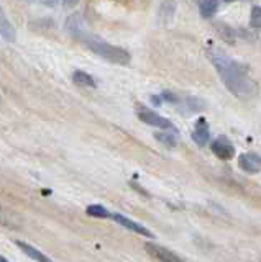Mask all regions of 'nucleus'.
Listing matches in <instances>:
<instances>
[{"instance_id":"obj_26","label":"nucleus","mask_w":261,"mask_h":262,"mask_svg":"<svg viewBox=\"0 0 261 262\" xmlns=\"http://www.w3.org/2000/svg\"><path fill=\"white\" fill-rule=\"evenodd\" d=\"M0 105H2V98H0Z\"/></svg>"},{"instance_id":"obj_18","label":"nucleus","mask_w":261,"mask_h":262,"mask_svg":"<svg viewBox=\"0 0 261 262\" xmlns=\"http://www.w3.org/2000/svg\"><path fill=\"white\" fill-rule=\"evenodd\" d=\"M250 25L253 28L261 30V7L255 5L251 8V13H250Z\"/></svg>"},{"instance_id":"obj_21","label":"nucleus","mask_w":261,"mask_h":262,"mask_svg":"<svg viewBox=\"0 0 261 262\" xmlns=\"http://www.w3.org/2000/svg\"><path fill=\"white\" fill-rule=\"evenodd\" d=\"M43 5L46 7H56V4H58V0H39Z\"/></svg>"},{"instance_id":"obj_13","label":"nucleus","mask_w":261,"mask_h":262,"mask_svg":"<svg viewBox=\"0 0 261 262\" xmlns=\"http://www.w3.org/2000/svg\"><path fill=\"white\" fill-rule=\"evenodd\" d=\"M72 82L77 84V85H83V87H91V89L97 87L94 77L89 76V74L84 72V71H74V72H72Z\"/></svg>"},{"instance_id":"obj_4","label":"nucleus","mask_w":261,"mask_h":262,"mask_svg":"<svg viewBox=\"0 0 261 262\" xmlns=\"http://www.w3.org/2000/svg\"><path fill=\"white\" fill-rule=\"evenodd\" d=\"M210 149L218 159H222V161L233 159V156H235V146L227 136L215 138L214 141L210 143Z\"/></svg>"},{"instance_id":"obj_27","label":"nucleus","mask_w":261,"mask_h":262,"mask_svg":"<svg viewBox=\"0 0 261 262\" xmlns=\"http://www.w3.org/2000/svg\"><path fill=\"white\" fill-rule=\"evenodd\" d=\"M115 2H122V0H115Z\"/></svg>"},{"instance_id":"obj_1","label":"nucleus","mask_w":261,"mask_h":262,"mask_svg":"<svg viewBox=\"0 0 261 262\" xmlns=\"http://www.w3.org/2000/svg\"><path fill=\"white\" fill-rule=\"evenodd\" d=\"M207 56L215 68L218 77L222 79L224 85L230 92L242 98V100H251L258 94V84L250 76L247 66L236 62L230 56L225 54L222 49L210 48L207 49Z\"/></svg>"},{"instance_id":"obj_19","label":"nucleus","mask_w":261,"mask_h":262,"mask_svg":"<svg viewBox=\"0 0 261 262\" xmlns=\"http://www.w3.org/2000/svg\"><path fill=\"white\" fill-rule=\"evenodd\" d=\"M163 98L168 100L169 103H174V105L179 102V95L174 94V92H169V90H165V92H163Z\"/></svg>"},{"instance_id":"obj_17","label":"nucleus","mask_w":261,"mask_h":262,"mask_svg":"<svg viewBox=\"0 0 261 262\" xmlns=\"http://www.w3.org/2000/svg\"><path fill=\"white\" fill-rule=\"evenodd\" d=\"M86 213L89 216H95V218H112V213L102 207V205H89L86 208Z\"/></svg>"},{"instance_id":"obj_2","label":"nucleus","mask_w":261,"mask_h":262,"mask_svg":"<svg viewBox=\"0 0 261 262\" xmlns=\"http://www.w3.org/2000/svg\"><path fill=\"white\" fill-rule=\"evenodd\" d=\"M66 30L71 33L72 38L79 41L81 45H84L87 49H91L94 54H97L105 61H109L112 64H118V66H128L130 61H132V56H130L127 49L115 46V45H110L99 35H95V33L84 30L83 20H81L79 13L69 16L66 21Z\"/></svg>"},{"instance_id":"obj_15","label":"nucleus","mask_w":261,"mask_h":262,"mask_svg":"<svg viewBox=\"0 0 261 262\" xmlns=\"http://www.w3.org/2000/svg\"><path fill=\"white\" fill-rule=\"evenodd\" d=\"M199 10L204 18H210V16H214L218 10V0H200Z\"/></svg>"},{"instance_id":"obj_25","label":"nucleus","mask_w":261,"mask_h":262,"mask_svg":"<svg viewBox=\"0 0 261 262\" xmlns=\"http://www.w3.org/2000/svg\"><path fill=\"white\" fill-rule=\"evenodd\" d=\"M225 2H228V4H230V2H235V0H225Z\"/></svg>"},{"instance_id":"obj_11","label":"nucleus","mask_w":261,"mask_h":262,"mask_svg":"<svg viewBox=\"0 0 261 262\" xmlns=\"http://www.w3.org/2000/svg\"><path fill=\"white\" fill-rule=\"evenodd\" d=\"M15 244L18 246V248L27 254V256L30 259H33V260H38V262H50V257L45 256V254L42 251H38L36 248H33L31 244L25 243V241H15Z\"/></svg>"},{"instance_id":"obj_8","label":"nucleus","mask_w":261,"mask_h":262,"mask_svg":"<svg viewBox=\"0 0 261 262\" xmlns=\"http://www.w3.org/2000/svg\"><path fill=\"white\" fill-rule=\"evenodd\" d=\"M0 36H2L7 43H13V41H17V31H15V27L9 20L7 13L4 12L2 5H0Z\"/></svg>"},{"instance_id":"obj_14","label":"nucleus","mask_w":261,"mask_h":262,"mask_svg":"<svg viewBox=\"0 0 261 262\" xmlns=\"http://www.w3.org/2000/svg\"><path fill=\"white\" fill-rule=\"evenodd\" d=\"M215 30H217V33H218V36L222 38L224 41H227V43L233 45L235 41H236V31H235L232 27H228V25L217 23V25H215Z\"/></svg>"},{"instance_id":"obj_20","label":"nucleus","mask_w":261,"mask_h":262,"mask_svg":"<svg viewBox=\"0 0 261 262\" xmlns=\"http://www.w3.org/2000/svg\"><path fill=\"white\" fill-rule=\"evenodd\" d=\"M0 225H5V226H10V221H9V216H7L5 210L0 207Z\"/></svg>"},{"instance_id":"obj_10","label":"nucleus","mask_w":261,"mask_h":262,"mask_svg":"<svg viewBox=\"0 0 261 262\" xmlns=\"http://www.w3.org/2000/svg\"><path fill=\"white\" fill-rule=\"evenodd\" d=\"M176 13V0H163V4L158 8V20L163 25H169L174 18Z\"/></svg>"},{"instance_id":"obj_7","label":"nucleus","mask_w":261,"mask_h":262,"mask_svg":"<svg viewBox=\"0 0 261 262\" xmlns=\"http://www.w3.org/2000/svg\"><path fill=\"white\" fill-rule=\"evenodd\" d=\"M192 141L197 146H207L210 141V129L206 118H199L192 131Z\"/></svg>"},{"instance_id":"obj_22","label":"nucleus","mask_w":261,"mask_h":262,"mask_svg":"<svg viewBox=\"0 0 261 262\" xmlns=\"http://www.w3.org/2000/svg\"><path fill=\"white\" fill-rule=\"evenodd\" d=\"M161 102H163V98H161V97H158V95H153V97H151V103H153V105L159 106Z\"/></svg>"},{"instance_id":"obj_5","label":"nucleus","mask_w":261,"mask_h":262,"mask_svg":"<svg viewBox=\"0 0 261 262\" xmlns=\"http://www.w3.org/2000/svg\"><path fill=\"white\" fill-rule=\"evenodd\" d=\"M112 220L115 221V223H118L120 226H124V228L130 229V231H133L136 234H142L146 237H154V234L146 226L140 225L138 221H133V220H130L124 215H120V213H112Z\"/></svg>"},{"instance_id":"obj_16","label":"nucleus","mask_w":261,"mask_h":262,"mask_svg":"<svg viewBox=\"0 0 261 262\" xmlns=\"http://www.w3.org/2000/svg\"><path fill=\"white\" fill-rule=\"evenodd\" d=\"M173 131H176V129H173ZM173 131H158V133H154V138H156L163 146L174 147L177 144V135L173 133Z\"/></svg>"},{"instance_id":"obj_6","label":"nucleus","mask_w":261,"mask_h":262,"mask_svg":"<svg viewBox=\"0 0 261 262\" xmlns=\"http://www.w3.org/2000/svg\"><path fill=\"white\" fill-rule=\"evenodd\" d=\"M145 249L148 251L154 259L163 260V262H181L183 259L174 254L173 251H169L166 248H163L159 244H153V243H146L145 244Z\"/></svg>"},{"instance_id":"obj_23","label":"nucleus","mask_w":261,"mask_h":262,"mask_svg":"<svg viewBox=\"0 0 261 262\" xmlns=\"http://www.w3.org/2000/svg\"><path fill=\"white\" fill-rule=\"evenodd\" d=\"M77 2L79 0H63L64 7H74V5H77Z\"/></svg>"},{"instance_id":"obj_24","label":"nucleus","mask_w":261,"mask_h":262,"mask_svg":"<svg viewBox=\"0 0 261 262\" xmlns=\"http://www.w3.org/2000/svg\"><path fill=\"white\" fill-rule=\"evenodd\" d=\"M0 262H7V257H4V256H0Z\"/></svg>"},{"instance_id":"obj_9","label":"nucleus","mask_w":261,"mask_h":262,"mask_svg":"<svg viewBox=\"0 0 261 262\" xmlns=\"http://www.w3.org/2000/svg\"><path fill=\"white\" fill-rule=\"evenodd\" d=\"M238 166L250 174H256L261 170V158L258 154H240L238 156Z\"/></svg>"},{"instance_id":"obj_3","label":"nucleus","mask_w":261,"mask_h":262,"mask_svg":"<svg viewBox=\"0 0 261 262\" xmlns=\"http://www.w3.org/2000/svg\"><path fill=\"white\" fill-rule=\"evenodd\" d=\"M136 115L143 123H146V125H150V126H156L161 129H174L173 123H171L168 118L161 117L159 113L153 112L150 108H145V106H140V108L136 110Z\"/></svg>"},{"instance_id":"obj_12","label":"nucleus","mask_w":261,"mask_h":262,"mask_svg":"<svg viewBox=\"0 0 261 262\" xmlns=\"http://www.w3.org/2000/svg\"><path fill=\"white\" fill-rule=\"evenodd\" d=\"M177 106H183V108L186 110V112H189V113H192V112H199V110H204L206 108V103H204L202 100H199V98H195V97H179V102L176 103Z\"/></svg>"}]
</instances>
